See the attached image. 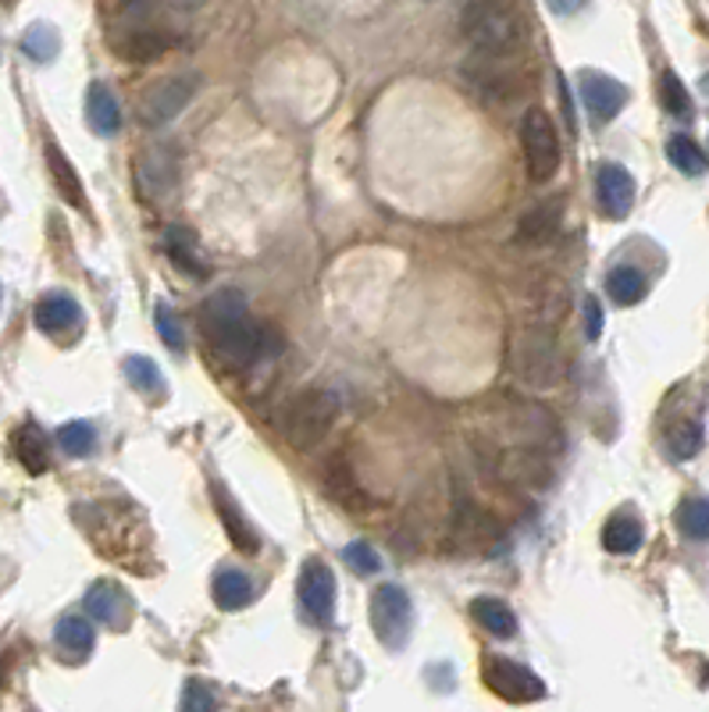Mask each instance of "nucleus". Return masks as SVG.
<instances>
[{
  "mask_svg": "<svg viewBox=\"0 0 709 712\" xmlns=\"http://www.w3.org/2000/svg\"><path fill=\"white\" fill-rule=\"evenodd\" d=\"M200 332H204V343L214 353V360L229 370H243L257 356L278 349V338H267L250 321L246 296L240 289H217L214 296L204 299V307H200Z\"/></svg>",
  "mask_w": 709,
  "mask_h": 712,
  "instance_id": "obj_1",
  "label": "nucleus"
},
{
  "mask_svg": "<svg viewBox=\"0 0 709 712\" xmlns=\"http://www.w3.org/2000/svg\"><path fill=\"white\" fill-rule=\"evenodd\" d=\"M506 360H510L514 378L531 388V393H549L564 382V349L560 338H556V321L535 317L531 325L520 328L510 338V349H506Z\"/></svg>",
  "mask_w": 709,
  "mask_h": 712,
  "instance_id": "obj_2",
  "label": "nucleus"
},
{
  "mask_svg": "<svg viewBox=\"0 0 709 712\" xmlns=\"http://www.w3.org/2000/svg\"><path fill=\"white\" fill-rule=\"evenodd\" d=\"M460 32L485 58H514L528 43V26L510 0H470L460 14Z\"/></svg>",
  "mask_w": 709,
  "mask_h": 712,
  "instance_id": "obj_3",
  "label": "nucleus"
},
{
  "mask_svg": "<svg viewBox=\"0 0 709 712\" xmlns=\"http://www.w3.org/2000/svg\"><path fill=\"white\" fill-rule=\"evenodd\" d=\"M482 435L496 438V443H506V446L538 449L546 456H556L564 449L560 420L535 399H503L499 410L488 417V424L482 428Z\"/></svg>",
  "mask_w": 709,
  "mask_h": 712,
  "instance_id": "obj_4",
  "label": "nucleus"
},
{
  "mask_svg": "<svg viewBox=\"0 0 709 712\" xmlns=\"http://www.w3.org/2000/svg\"><path fill=\"white\" fill-rule=\"evenodd\" d=\"M475 446V460L478 467L510 488H546L553 481V464L546 452L538 449H525V446H506L496 443L488 435H475L470 438Z\"/></svg>",
  "mask_w": 709,
  "mask_h": 712,
  "instance_id": "obj_5",
  "label": "nucleus"
},
{
  "mask_svg": "<svg viewBox=\"0 0 709 712\" xmlns=\"http://www.w3.org/2000/svg\"><path fill=\"white\" fill-rule=\"evenodd\" d=\"M340 410H343V403L332 388H303V393H296L290 403H285V410L278 414L282 438L293 449L311 452L325 443V435L332 431Z\"/></svg>",
  "mask_w": 709,
  "mask_h": 712,
  "instance_id": "obj_6",
  "label": "nucleus"
},
{
  "mask_svg": "<svg viewBox=\"0 0 709 712\" xmlns=\"http://www.w3.org/2000/svg\"><path fill=\"white\" fill-rule=\"evenodd\" d=\"M520 146H525L528 175L535 182H549L560 172V132L543 108H531L520 122Z\"/></svg>",
  "mask_w": 709,
  "mask_h": 712,
  "instance_id": "obj_7",
  "label": "nucleus"
},
{
  "mask_svg": "<svg viewBox=\"0 0 709 712\" xmlns=\"http://www.w3.org/2000/svg\"><path fill=\"white\" fill-rule=\"evenodd\" d=\"M371 627L385 649H403L414 627V606L411 596L399 584H382L371 596Z\"/></svg>",
  "mask_w": 709,
  "mask_h": 712,
  "instance_id": "obj_8",
  "label": "nucleus"
},
{
  "mask_svg": "<svg viewBox=\"0 0 709 712\" xmlns=\"http://www.w3.org/2000/svg\"><path fill=\"white\" fill-rule=\"evenodd\" d=\"M482 681L488 691H496L506 702H538L546 694L543 677L528 667L514 663L506 655H485L482 659Z\"/></svg>",
  "mask_w": 709,
  "mask_h": 712,
  "instance_id": "obj_9",
  "label": "nucleus"
},
{
  "mask_svg": "<svg viewBox=\"0 0 709 712\" xmlns=\"http://www.w3.org/2000/svg\"><path fill=\"white\" fill-rule=\"evenodd\" d=\"M503 541L499 520L482 510V506L460 499L457 510H453V528H449V546L460 552H488Z\"/></svg>",
  "mask_w": 709,
  "mask_h": 712,
  "instance_id": "obj_10",
  "label": "nucleus"
},
{
  "mask_svg": "<svg viewBox=\"0 0 709 712\" xmlns=\"http://www.w3.org/2000/svg\"><path fill=\"white\" fill-rule=\"evenodd\" d=\"M200 87L196 75H172L161 79L158 87H150L140 100V118L146 125H168L172 118L182 114V108H190V100Z\"/></svg>",
  "mask_w": 709,
  "mask_h": 712,
  "instance_id": "obj_11",
  "label": "nucleus"
},
{
  "mask_svg": "<svg viewBox=\"0 0 709 712\" xmlns=\"http://www.w3.org/2000/svg\"><path fill=\"white\" fill-rule=\"evenodd\" d=\"M179 182V150L172 143H150L136 157V185L146 200H161Z\"/></svg>",
  "mask_w": 709,
  "mask_h": 712,
  "instance_id": "obj_12",
  "label": "nucleus"
},
{
  "mask_svg": "<svg viewBox=\"0 0 709 712\" xmlns=\"http://www.w3.org/2000/svg\"><path fill=\"white\" fill-rule=\"evenodd\" d=\"M300 602L307 609L314 623H332L335 617V578L321 559H307V567L300 573Z\"/></svg>",
  "mask_w": 709,
  "mask_h": 712,
  "instance_id": "obj_13",
  "label": "nucleus"
},
{
  "mask_svg": "<svg viewBox=\"0 0 709 712\" xmlns=\"http://www.w3.org/2000/svg\"><path fill=\"white\" fill-rule=\"evenodd\" d=\"M321 478H325L328 499H332V502H340L343 510H350V513H364V510H371V496H367V488L361 485L357 474H353V467H350L346 456H332V460L325 464V470H321Z\"/></svg>",
  "mask_w": 709,
  "mask_h": 712,
  "instance_id": "obj_14",
  "label": "nucleus"
},
{
  "mask_svg": "<svg viewBox=\"0 0 709 712\" xmlns=\"http://www.w3.org/2000/svg\"><path fill=\"white\" fill-rule=\"evenodd\" d=\"M581 104L592 114V122H610L628 104V90L620 87L617 79L599 75V72H585L581 75Z\"/></svg>",
  "mask_w": 709,
  "mask_h": 712,
  "instance_id": "obj_15",
  "label": "nucleus"
},
{
  "mask_svg": "<svg viewBox=\"0 0 709 712\" xmlns=\"http://www.w3.org/2000/svg\"><path fill=\"white\" fill-rule=\"evenodd\" d=\"M596 200L606 217H624L635 203V179L628 167L602 164L596 172Z\"/></svg>",
  "mask_w": 709,
  "mask_h": 712,
  "instance_id": "obj_16",
  "label": "nucleus"
},
{
  "mask_svg": "<svg viewBox=\"0 0 709 712\" xmlns=\"http://www.w3.org/2000/svg\"><path fill=\"white\" fill-rule=\"evenodd\" d=\"M564 225V200L560 196H553V200H543L538 207H531L525 217L517 222V232H514V240L520 246H546L556 240V232H560Z\"/></svg>",
  "mask_w": 709,
  "mask_h": 712,
  "instance_id": "obj_17",
  "label": "nucleus"
},
{
  "mask_svg": "<svg viewBox=\"0 0 709 712\" xmlns=\"http://www.w3.org/2000/svg\"><path fill=\"white\" fill-rule=\"evenodd\" d=\"M47 172H50V182H54V193L69 203V207H87V193H82V179L75 175L72 161L64 157V150L47 140Z\"/></svg>",
  "mask_w": 709,
  "mask_h": 712,
  "instance_id": "obj_18",
  "label": "nucleus"
},
{
  "mask_svg": "<svg viewBox=\"0 0 709 712\" xmlns=\"http://www.w3.org/2000/svg\"><path fill=\"white\" fill-rule=\"evenodd\" d=\"M211 496H214L217 517H222L225 535L232 538V546L240 549V552H257L261 549V538H257V531H253V523L240 513V506H235L217 485H211Z\"/></svg>",
  "mask_w": 709,
  "mask_h": 712,
  "instance_id": "obj_19",
  "label": "nucleus"
},
{
  "mask_svg": "<svg viewBox=\"0 0 709 712\" xmlns=\"http://www.w3.org/2000/svg\"><path fill=\"white\" fill-rule=\"evenodd\" d=\"M87 613L100 623L125 627L129 623V599L118 584H93L87 596Z\"/></svg>",
  "mask_w": 709,
  "mask_h": 712,
  "instance_id": "obj_20",
  "label": "nucleus"
},
{
  "mask_svg": "<svg viewBox=\"0 0 709 712\" xmlns=\"http://www.w3.org/2000/svg\"><path fill=\"white\" fill-rule=\"evenodd\" d=\"M164 250H168V261H172L179 271H185V275H207V264L204 257H200V243H196V235L190 228H182V225H172L164 235Z\"/></svg>",
  "mask_w": 709,
  "mask_h": 712,
  "instance_id": "obj_21",
  "label": "nucleus"
},
{
  "mask_svg": "<svg viewBox=\"0 0 709 712\" xmlns=\"http://www.w3.org/2000/svg\"><path fill=\"white\" fill-rule=\"evenodd\" d=\"M79 325V303L64 293L54 296H43L37 303V328L47 335H61V332H72Z\"/></svg>",
  "mask_w": 709,
  "mask_h": 712,
  "instance_id": "obj_22",
  "label": "nucleus"
},
{
  "mask_svg": "<svg viewBox=\"0 0 709 712\" xmlns=\"http://www.w3.org/2000/svg\"><path fill=\"white\" fill-rule=\"evenodd\" d=\"M87 118L97 135H114L118 125H122V111H118L114 93L104 87V82H93L87 90Z\"/></svg>",
  "mask_w": 709,
  "mask_h": 712,
  "instance_id": "obj_23",
  "label": "nucleus"
},
{
  "mask_svg": "<svg viewBox=\"0 0 709 712\" xmlns=\"http://www.w3.org/2000/svg\"><path fill=\"white\" fill-rule=\"evenodd\" d=\"M641 520L635 513H614L602 528V546L617 556H631L641 549Z\"/></svg>",
  "mask_w": 709,
  "mask_h": 712,
  "instance_id": "obj_24",
  "label": "nucleus"
},
{
  "mask_svg": "<svg viewBox=\"0 0 709 712\" xmlns=\"http://www.w3.org/2000/svg\"><path fill=\"white\" fill-rule=\"evenodd\" d=\"M14 456L29 474H43L50 464V452H47V435L40 431V424L26 420L19 431H14Z\"/></svg>",
  "mask_w": 709,
  "mask_h": 712,
  "instance_id": "obj_25",
  "label": "nucleus"
},
{
  "mask_svg": "<svg viewBox=\"0 0 709 712\" xmlns=\"http://www.w3.org/2000/svg\"><path fill=\"white\" fill-rule=\"evenodd\" d=\"M606 293H610L614 303H620V307H631V303H641L649 293V278L641 275L638 267L631 264H620L614 267L610 275H606Z\"/></svg>",
  "mask_w": 709,
  "mask_h": 712,
  "instance_id": "obj_26",
  "label": "nucleus"
},
{
  "mask_svg": "<svg viewBox=\"0 0 709 712\" xmlns=\"http://www.w3.org/2000/svg\"><path fill=\"white\" fill-rule=\"evenodd\" d=\"M168 47H172V40L164 37V32H154V29H140V32H129L125 40H118V54H122L125 61H158L168 54Z\"/></svg>",
  "mask_w": 709,
  "mask_h": 712,
  "instance_id": "obj_27",
  "label": "nucleus"
},
{
  "mask_svg": "<svg viewBox=\"0 0 709 712\" xmlns=\"http://www.w3.org/2000/svg\"><path fill=\"white\" fill-rule=\"evenodd\" d=\"M470 613H475V620L485 627L488 634H496V638H514L517 634L514 609L506 606V602H499V599H475Z\"/></svg>",
  "mask_w": 709,
  "mask_h": 712,
  "instance_id": "obj_28",
  "label": "nucleus"
},
{
  "mask_svg": "<svg viewBox=\"0 0 709 712\" xmlns=\"http://www.w3.org/2000/svg\"><path fill=\"white\" fill-rule=\"evenodd\" d=\"M54 641H58V649L64 655L82 659V655H90V649H93V627H90V620H82V617H64L54 627Z\"/></svg>",
  "mask_w": 709,
  "mask_h": 712,
  "instance_id": "obj_29",
  "label": "nucleus"
},
{
  "mask_svg": "<svg viewBox=\"0 0 709 712\" xmlns=\"http://www.w3.org/2000/svg\"><path fill=\"white\" fill-rule=\"evenodd\" d=\"M253 599V584L243 570H222L214 578V602L222 609H243Z\"/></svg>",
  "mask_w": 709,
  "mask_h": 712,
  "instance_id": "obj_30",
  "label": "nucleus"
},
{
  "mask_svg": "<svg viewBox=\"0 0 709 712\" xmlns=\"http://www.w3.org/2000/svg\"><path fill=\"white\" fill-rule=\"evenodd\" d=\"M667 449L678 456V460H691V456L702 449V424L691 417L673 420L667 428Z\"/></svg>",
  "mask_w": 709,
  "mask_h": 712,
  "instance_id": "obj_31",
  "label": "nucleus"
},
{
  "mask_svg": "<svg viewBox=\"0 0 709 712\" xmlns=\"http://www.w3.org/2000/svg\"><path fill=\"white\" fill-rule=\"evenodd\" d=\"M667 157L685 175H702L706 172V154L696 146L691 135H670V140H667Z\"/></svg>",
  "mask_w": 709,
  "mask_h": 712,
  "instance_id": "obj_32",
  "label": "nucleus"
},
{
  "mask_svg": "<svg viewBox=\"0 0 709 712\" xmlns=\"http://www.w3.org/2000/svg\"><path fill=\"white\" fill-rule=\"evenodd\" d=\"M22 50L32 58V61H50L61 50V37L54 26L47 22H37L22 32Z\"/></svg>",
  "mask_w": 709,
  "mask_h": 712,
  "instance_id": "obj_33",
  "label": "nucleus"
},
{
  "mask_svg": "<svg viewBox=\"0 0 709 712\" xmlns=\"http://www.w3.org/2000/svg\"><path fill=\"white\" fill-rule=\"evenodd\" d=\"M678 528L691 541H709V499H688V502H681Z\"/></svg>",
  "mask_w": 709,
  "mask_h": 712,
  "instance_id": "obj_34",
  "label": "nucleus"
},
{
  "mask_svg": "<svg viewBox=\"0 0 709 712\" xmlns=\"http://www.w3.org/2000/svg\"><path fill=\"white\" fill-rule=\"evenodd\" d=\"M660 104L667 114L673 118H691V96L685 90V82L673 75V72H664L660 75Z\"/></svg>",
  "mask_w": 709,
  "mask_h": 712,
  "instance_id": "obj_35",
  "label": "nucleus"
},
{
  "mask_svg": "<svg viewBox=\"0 0 709 712\" xmlns=\"http://www.w3.org/2000/svg\"><path fill=\"white\" fill-rule=\"evenodd\" d=\"M97 443V435L87 420H72V424H64V428H58V446L69 452V456H87Z\"/></svg>",
  "mask_w": 709,
  "mask_h": 712,
  "instance_id": "obj_36",
  "label": "nucleus"
},
{
  "mask_svg": "<svg viewBox=\"0 0 709 712\" xmlns=\"http://www.w3.org/2000/svg\"><path fill=\"white\" fill-rule=\"evenodd\" d=\"M125 375L129 382L140 388V393H161L164 388V378L154 360H146V356H129L125 360Z\"/></svg>",
  "mask_w": 709,
  "mask_h": 712,
  "instance_id": "obj_37",
  "label": "nucleus"
},
{
  "mask_svg": "<svg viewBox=\"0 0 709 712\" xmlns=\"http://www.w3.org/2000/svg\"><path fill=\"white\" fill-rule=\"evenodd\" d=\"M343 559L350 563L353 573H378V567H382L378 552L371 549L367 541H353V546H346V549H343Z\"/></svg>",
  "mask_w": 709,
  "mask_h": 712,
  "instance_id": "obj_38",
  "label": "nucleus"
},
{
  "mask_svg": "<svg viewBox=\"0 0 709 712\" xmlns=\"http://www.w3.org/2000/svg\"><path fill=\"white\" fill-rule=\"evenodd\" d=\"M179 712H214V694H211V688L200 684V681L185 684Z\"/></svg>",
  "mask_w": 709,
  "mask_h": 712,
  "instance_id": "obj_39",
  "label": "nucleus"
},
{
  "mask_svg": "<svg viewBox=\"0 0 709 712\" xmlns=\"http://www.w3.org/2000/svg\"><path fill=\"white\" fill-rule=\"evenodd\" d=\"M158 332H161V338H164V346H172L175 353L185 346L182 325H179V317H175L172 307H168V303H161V307H158Z\"/></svg>",
  "mask_w": 709,
  "mask_h": 712,
  "instance_id": "obj_40",
  "label": "nucleus"
},
{
  "mask_svg": "<svg viewBox=\"0 0 709 712\" xmlns=\"http://www.w3.org/2000/svg\"><path fill=\"white\" fill-rule=\"evenodd\" d=\"M585 332H588V338H599V332H602V307H599V299H588L585 303Z\"/></svg>",
  "mask_w": 709,
  "mask_h": 712,
  "instance_id": "obj_41",
  "label": "nucleus"
},
{
  "mask_svg": "<svg viewBox=\"0 0 709 712\" xmlns=\"http://www.w3.org/2000/svg\"><path fill=\"white\" fill-rule=\"evenodd\" d=\"M546 4H549V8H553L556 14H574V11H578V8H585V4H588V0H546Z\"/></svg>",
  "mask_w": 709,
  "mask_h": 712,
  "instance_id": "obj_42",
  "label": "nucleus"
}]
</instances>
